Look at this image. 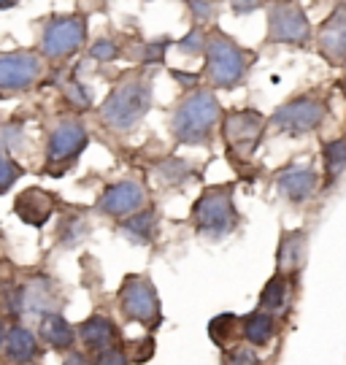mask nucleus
Instances as JSON below:
<instances>
[{"instance_id":"cd10ccee","label":"nucleus","mask_w":346,"mask_h":365,"mask_svg":"<svg viewBox=\"0 0 346 365\" xmlns=\"http://www.w3.org/2000/svg\"><path fill=\"white\" fill-rule=\"evenodd\" d=\"M205 41H208V30L195 22V25L176 41V52L184 54V57H200V54H205Z\"/></svg>"},{"instance_id":"0eeeda50","label":"nucleus","mask_w":346,"mask_h":365,"mask_svg":"<svg viewBox=\"0 0 346 365\" xmlns=\"http://www.w3.org/2000/svg\"><path fill=\"white\" fill-rule=\"evenodd\" d=\"M116 303H119V312L128 322H138L149 333H154L163 325V303H160L157 287L152 284L149 276H125L119 289H116Z\"/></svg>"},{"instance_id":"4468645a","label":"nucleus","mask_w":346,"mask_h":365,"mask_svg":"<svg viewBox=\"0 0 346 365\" xmlns=\"http://www.w3.org/2000/svg\"><path fill=\"white\" fill-rule=\"evenodd\" d=\"M317 52L325 57V63L333 68L346 66V0H338L335 9L325 22L317 27Z\"/></svg>"},{"instance_id":"2f4dec72","label":"nucleus","mask_w":346,"mask_h":365,"mask_svg":"<svg viewBox=\"0 0 346 365\" xmlns=\"http://www.w3.org/2000/svg\"><path fill=\"white\" fill-rule=\"evenodd\" d=\"M90 57L92 60H98V63H116V60L122 57V46H119V41L116 38L103 36V38L92 41Z\"/></svg>"},{"instance_id":"412c9836","label":"nucleus","mask_w":346,"mask_h":365,"mask_svg":"<svg viewBox=\"0 0 346 365\" xmlns=\"http://www.w3.org/2000/svg\"><path fill=\"white\" fill-rule=\"evenodd\" d=\"M41 336H36L30 327H25L22 322L9 327V339H6V349H3V357L9 363H36L44 349H41Z\"/></svg>"},{"instance_id":"f704fd0d","label":"nucleus","mask_w":346,"mask_h":365,"mask_svg":"<svg viewBox=\"0 0 346 365\" xmlns=\"http://www.w3.org/2000/svg\"><path fill=\"white\" fill-rule=\"evenodd\" d=\"M92 363H98V365H128L130 357H128V349H125L122 344H116V346H108V349H103V352L92 354Z\"/></svg>"},{"instance_id":"a878e982","label":"nucleus","mask_w":346,"mask_h":365,"mask_svg":"<svg viewBox=\"0 0 346 365\" xmlns=\"http://www.w3.org/2000/svg\"><path fill=\"white\" fill-rule=\"evenodd\" d=\"M290 276H284L282 271L270 276L265 282V287L260 289V309L273 314H282L287 309V298H290Z\"/></svg>"},{"instance_id":"39448f33","label":"nucleus","mask_w":346,"mask_h":365,"mask_svg":"<svg viewBox=\"0 0 346 365\" xmlns=\"http://www.w3.org/2000/svg\"><path fill=\"white\" fill-rule=\"evenodd\" d=\"M327 98L320 92H303V95H292L287 98L282 106H276V111L268 117V128L282 135H311L325 125L327 119Z\"/></svg>"},{"instance_id":"473e14b6","label":"nucleus","mask_w":346,"mask_h":365,"mask_svg":"<svg viewBox=\"0 0 346 365\" xmlns=\"http://www.w3.org/2000/svg\"><path fill=\"white\" fill-rule=\"evenodd\" d=\"M171 46V38H157V41H146L138 46V60L143 66H160L166 60V52Z\"/></svg>"},{"instance_id":"f03ea898","label":"nucleus","mask_w":346,"mask_h":365,"mask_svg":"<svg viewBox=\"0 0 346 365\" xmlns=\"http://www.w3.org/2000/svg\"><path fill=\"white\" fill-rule=\"evenodd\" d=\"M222 103L214 87L211 90H190L181 95L171 114V135L181 146H211L214 133L222 125Z\"/></svg>"},{"instance_id":"c756f323","label":"nucleus","mask_w":346,"mask_h":365,"mask_svg":"<svg viewBox=\"0 0 346 365\" xmlns=\"http://www.w3.org/2000/svg\"><path fill=\"white\" fill-rule=\"evenodd\" d=\"M222 363L257 365L260 363V354H257V346H252L249 341H244V344H230V346L222 349Z\"/></svg>"},{"instance_id":"1a4fd4ad","label":"nucleus","mask_w":346,"mask_h":365,"mask_svg":"<svg viewBox=\"0 0 346 365\" xmlns=\"http://www.w3.org/2000/svg\"><path fill=\"white\" fill-rule=\"evenodd\" d=\"M265 43H290V46H308L314 41V30L308 14L297 0H268L265 3Z\"/></svg>"},{"instance_id":"393cba45","label":"nucleus","mask_w":346,"mask_h":365,"mask_svg":"<svg viewBox=\"0 0 346 365\" xmlns=\"http://www.w3.org/2000/svg\"><path fill=\"white\" fill-rule=\"evenodd\" d=\"M92 233V225L84 214H65L57 225V249H76L81 241H87Z\"/></svg>"},{"instance_id":"9b49d317","label":"nucleus","mask_w":346,"mask_h":365,"mask_svg":"<svg viewBox=\"0 0 346 365\" xmlns=\"http://www.w3.org/2000/svg\"><path fill=\"white\" fill-rule=\"evenodd\" d=\"M44 76V54L41 52H0V95L30 92Z\"/></svg>"},{"instance_id":"aec40b11","label":"nucleus","mask_w":346,"mask_h":365,"mask_svg":"<svg viewBox=\"0 0 346 365\" xmlns=\"http://www.w3.org/2000/svg\"><path fill=\"white\" fill-rule=\"evenodd\" d=\"M39 336L44 341V346H49V349L63 354L76 346L78 330L60 312H49L39 317Z\"/></svg>"},{"instance_id":"c9c22d12","label":"nucleus","mask_w":346,"mask_h":365,"mask_svg":"<svg viewBox=\"0 0 346 365\" xmlns=\"http://www.w3.org/2000/svg\"><path fill=\"white\" fill-rule=\"evenodd\" d=\"M25 138V130L19 122H6L0 125V149H16Z\"/></svg>"},{"instance_id":"7c9ffc66","label":"nucleus","mask_w":346,"mask_h":365,"mask_svg":"<svg viewBox=\"0 0 346 365\" xmlns=\"http://www.w3.org/2000/svg\"><path fill=\"white\" fill-rule=\"evenodd\" d=\"M19 176H25V168L11 155H6V149H0V195H6L19 182Z\"/></svg>"},{"instance_id":"c03bdc74","label":"nucleus","mask_w":346,"mask_h":365,"mask_svg":"<svg viewBox=\"0 0 346 365\" xmlns=\"http://www.w3.org/2000/svg\"><path fill=\"white\" fill-rule=\"evenodd\" d=\"M325 3H327V0H325ZM335 3H338V0H335Z\"/></svg>"},{"instance_id":"a211bd4d","label":"nucleus","mask_w":346,"mask_h":365,"mask_svg":"<svg viewBox=\"0 0 346 365\" xmlns=\"http://www.w3.org/2000/svg\"><path fill=\"white\" fill-rule=\"evenodd\" d=\"M157 227H160V211L154 206H143L125 220H116L119 238L133 244V247H149L157 238Z\"/></svg>"},{"instance_id":"6e6552de","label":"nucleus","mask_w":346,"mask_h":365,"mask_svg":"<svg viewBox=\"0 0 346 365\" xmlns=\"http://www.w3.org/2000/svg\"><path fill=\"white\" fill-rule=\"evenodd\" d=\"M90 146V130L78 117H63L54 122L46 138V157H44V170L49 176H63L78 160V155Z\"/></svg>"},{"instance_id":"9d476101","label":"nucleus","mask_w":346,"mask_h":365,"mask_svg":"<svg viewBox=\"0 0 346 365\" xmlns=\"http://www.w3.org/2000/svg\"><path fill=\"white\" fill-rule=\"evenodd\" d=\"M268 128V117H263L257 108H233L222 117V138L230 149V155L249 160L263 141V133Z\"/></svg>"},{"instance_id":"7ed1b4c3","label":"nucleus","mask_w":346,"mask_h":365,"mask_svg":"<svg viewBox=\"0 0 346 365\" xmlns=\"http://www.w3.org/2000/svg\"><path fill=\"white\" fill-rule=\"evenodd\" d=\"M205 81L214 90H235L241 87L255 66L257 52L244 49L235 38H230L225 30L211 27L205 41Z\"/></svg>"},{"instance_id":"4be33fe9","label":"nucleus","mask_w":346,"mask_h":365,"mask_svg":"<svg viewBox=\"0 0 346 365\" xmlns=\"http://www.w3.org/2000/svg\"><path fill=\"white\" fill-rule=\"evenodd\" d=\"M279 333V322H276V314L265 312L257 306L255 312H249L246 317H241V339L249 341L252 346H268L270 341L276 339Z\"/></svg>"},{"instance_id":"ea45409f","label":"nucleus","mask_w":346,"mask_h":365,"mask_svg":"<svg viewBox=\"0 0 346 365\" xmlns=\"http://www.w3.org/2000/svg\"><path fill=\"white\" fill-rule=\"evenodd\" d=\"M63 363L87 365V363H92V352H87V349H68V352H63Z\"/></svg>"},{"instance_id":"5701e85b","label":"nucleus","mask_w":346,"mask_h":365,"mask_svg":"<svg viewBox=\"0 0 346 365\" xmlns=\"http://www.w3.org/2000/svg\"><path fill=\"white\" fill-rule=\"evenodd\" d=\"M149 170H152V176L163 184V187H184V184L193 182L195 176L200 173V170L195 168L193 160L176 157V155L160 157L157 163H152V168Z\"/></svg>"},{"instance_id":"2eb2a0df","label":"nucleus","mask_w":346,"mask_h":365,"mask_svg":"<svg viewBox=\"0 0 346 365\" xmlns=\"http://www.w3.org/2000/svg\"><path fill=\"white\" fill-rule=\"evenodd\" d=\"M57 211V195L44 187H27L14 197V214L22 220V225L44 227Z\"/></svg>"},{"instance_id":"ddd939ff","label":"nucleus","mask_w":346,"mask_h":365,"mask_svg":"<svg viewBox=\"0 0 346 365\" xmlns=\"http://www.w3.org/2000/svg\"><path fill=\"white\" fill-rule=\"evenodd\" d=\"M276 190L279 195L292 203V206H303L311 197L320 192L322 187V173L311 163H290L282 170H276Z\"/></svg>"},{"instance_id":"79ce46f5","label":"nucleus","mask_w":346,"mask_h":365,"mask_svg":"<svg viewBox=\"0 0 346 365\" xmlns=\"http://www.w3.org/2000/svg\"><path fill=\"white\" fill-rule=\"evenodd\" d=\"M14 6H19V0H0V11H9Z\"/></svg>"},{"instance_id":"4c0bfd02","label":"nucleus","mask_w":346,"mask_h":365,"mask_svg":"<svg viewBox=\"0 0 346 365\" xmlns=\"http://www.w3.org/2000/svg\"><path fill=\"white\" fill-rule=\"evenodd\" d=\"M171 78L179 81V87L184 92L198 90V84H200V73H184V71H179V68H171Z\"/></svg>"},{"instance_id":"423d86ee","label":"nucleus","mask_w":346,"mask_h":365,"mask_svg":"<svg viewBox=\"0 0 346 365\" xmlns=\"http://www.w3.org/2000/svg\"><path fill=\"white\" fill-rule=\"evenodd\" d=\"M87 36H90V22L84 14H57L49 16V22L44 25L39 52L49 63H65L87 46Z\"/></svg>"},{"instance_id":"bb28decb","label":"nucleus","mask_w":346,"mask_h":365,"mask_svg":"<svg viewBox=\"0 0 346 365\" xmlns=\"http://www.w3.org/2000/svg\"><path fill=\"white\" fill-rule=\"evenodd\" d=\"M241 336V319L235 314H217L208 322V339L217 344L219 349L230 346L233 341Z\"/></svg>"},{"instance_id":"f257e3e1","label":"nucleus","mask_w":346,"mask_h":365,"mask_svg":"<svg viewBox=\"0 0 346 365\" xmlns=\"http://www.w3.org/2000/svg\"><path fill=\"white\" fill-rule=\"evenodd\" d=\"M146 68V66H143ZM125 73L98 108V119L108 130L133 133L154 106V71Z\"/></svg>"},{"instance_id":"37998d69","label":"nucleus","mask_w":346,"mask_h":365,"mask_svg":"<svg viewBox=\"0 0 346 365\" xmlns=\"http://www.w3.org/2000/svg\"><path fill=\"white\" fill-rule=\"evenodd\" d=\"M143 3H152V0H143Z\"/></svg>"},{"instance_id":"6ab92c4d","label":"nucleus","mask_w":346,"mask_h":365,"mask_svg":"<svg viewBox=\"0 0 346 365\" xmlns=\"http://www.w3.org/2000/svg\"><path fill=\"white\" fill-rule=\"evenodd\" d=\"M19 289H22L25 314L44 317V314H49V312H60L63 295H60V289H57V284H54L51 279L36 276V279H30V282H22Z\"/></svg>"},{"instance_id":"58836bf2","label":"nucleus","mask_w":346,"mask_h":365,"mask_svg":"<svg viewBox=\"0 0 346 365\" xmlns=\"http://www.w3.org/2000/svg\"><path fill=\"white\" fill-rule=\"evenodd\" d=\"M228 3H230V11L235 16H246V14H255L263 9L260 0H228Z\"/></svg>"},{"instance_id":"20e7f679","label":"nucleus","mask_w":346,"mask_h":365,"mask_svg":"<svg viewBox=\"0 0 346 365\" xmlns=\"http://www.w3.org/2000/svg\"><path fill=\"white\" fill-rule=\"evenodd\" d=\"M193 230L203 241L219 244L233 235L241 225V214L235 209V184H211L205 187L200 197L190 211Z\"/></svg>"},{"instance_id":"e433bc0d","label":"nucleus","mask_w":346,"mask_h":365,"mask_svg":"<svg viewBox=\"0 0 346 365\" xmlns=\"http://www.w3.org/2000/svg\"><path fill=\"white\" fill-rule=\"evenodd\" d=\"M187 6H190V11H193L198 25H208L217 16V6L211 0H187Z\"/></svg>"},{"instance_id":"dca6fc26","label":"nucleus","mask_w":346,"mask_h":365,"mask_svg":"<svg viewBox=\"0 0 346 365\" xmlns=\"http://www.w3.org/2000/svg\"><path fill=\"white\" fill-rule=\"evenodd\" d=\"M76 330H78L81 346L92 354H98V352H103V349H108V346L122 344L119 327H116L114 319L106 317V314H90L84 322H78Z\"/></svg>"},{"instance_id":"f8f14e48","label":"nucleus","mask_w":346,"mask_h":365,"mask_svg":"<svg viewBox=\"0 0 346 365\" xmlns=\"http://www.w3.org/2000/svg\"><path fill=\"white\" fill-rule=\"evenodd\" d=\"M146 206V187L138 179H119L108 184L95 200V211L108 220H125Z\"/></svg>"},{"instance_id":"c85d7f7f","label":"nucleus","mask_w":346,"mask_h":365,"mask_svg":"<svg viewBox=\"0 0 346 365\" xmlns=\"http://www.w3.org/2000/svg\"><path fill=\"white\" fill-rule=\"evenodd\" d=\"M63 95H65V101L73 106V108H78V111H90L92 103H95L92 87H87V84L78 81V78H65Z\"/></svg>"},{"instance_id":"f3484780","label":"nucleus","mask_w":346,"mask_h":365,"mask_svg":"<svg viewBox=\"0 0 346 365\" xmlns=\"http://www.w3.org/2000/svg\"><path fill=\"white\" fill-rule=\"evenodd\" d=\"M308 260V233L303 227L295 230H282L279 235V249H276V271L284 276H297Z\"/></svg>"},{"instance_id":"a19ab883","label":"nucleus","mask_w":346,"mask_h":365,"mask_svg":"<svg viewBox=\"0 0 346 365\" xmlns=\"http://www.w3.org/2000/svg\"><path fill=\"white\" fill-rule=\"evenodd\" d=\"M9 314H0V352L6 349V339H9V319H6Z\"/></svg>"},{"instance_id":"b1692460","label":"nucleus","mask_w":346,"mask_h":365,"mask_svg":"<svg viewBox=\"0 0 346 365\" xmlns=\"http://www.w3.org/2000/svg\"><path fill=\"white\" fill-rule=\"evenodd\" d=\"M322 165H325V173H322V187H330L335 184L346 170V138L338 135V138H330L322 144Z\"/></svg>"},{"instance_id":"72a5a7b5","label":"nucleus","mask_w":346,"mask_h":365,"mask_svg":"<svg viewBox=\"0 0 346 365\" xmlns=\"http://www.w3.org/2000/svg\"><path fill=\"white\" fill-rule=\"evenodd\" d=\"M125 349H128L130 363H146V360H152L154 357V339L152 336H146V339L128 341Z\"/></svg>"}]
</instances>
